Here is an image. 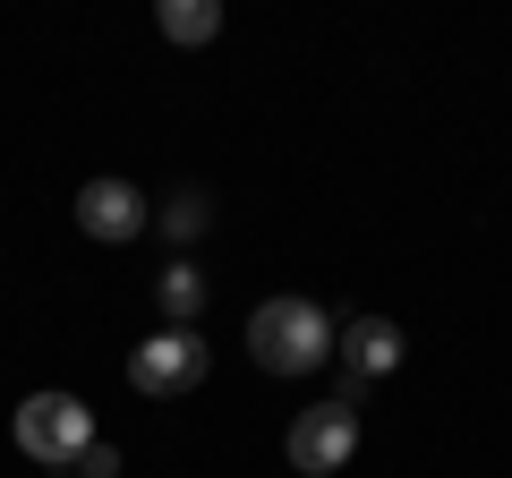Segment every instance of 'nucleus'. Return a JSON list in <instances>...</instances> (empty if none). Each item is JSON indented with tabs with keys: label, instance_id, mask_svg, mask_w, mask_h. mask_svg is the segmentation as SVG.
<instances>
[{
	"label": "nucleus",
	"instance_id": "6e6552de",
	"mask_svg": "<svg viewBox=\"0 0 512 478\" xmlns=\"http://www.w3.org/2000/svg\"><path fill=\"white\" fill-rule=\"evenodd\" d=\"M163 35L171 43H214L222 35V0H163Z\"/></svg>",
	"mask_w": 512,
	"mask_h": 478
},
{
	"label": "nucleus",
	"instance_id": "f03ea898",
	"mask_svg": "<svg viewBox=\"0 0 512 478\" xmlns=\"http://www.w3.org/2000/svg\"><path fill=\"white\" fill-rule=\"evenodd\" d=\"M205 368H214V350L197 342V325H163L154 342L128 350V385L146 393V402H180V393H197Z\"/></svg>",
	"mask_w": 512,
	"mask_h": 478
},
{
	"label": "nucleus",
	"instance_id": "1a4fd4ad",
	"mask_svg": "<svg viewBox=\"0 0 512 478\" xmlns=\"http://www.w3.org/2000/svg\"><path fill=\"white\" fill-rule=\"evenodd\" d=\"M154 222H163V239H180V248H188V239L214 222V197H205V188H180V197L154 205Z\"/></svg>",
	"mask_w": 512,
	"mask_h": 478
},
{
	"label": "nucleus",
	"instance_id": "20e7f679",
	"mask_svg": "<svg viewBox=\"0 0 512 478\" xmlns=\"http://www.w3.org/2000/svg\"><path fill=\"white\" fill-rule=\"evenodd\" d=\"M282 453H291L299 478H333L359 453V402H342V393H333V402H308L291 419V436H282Z\"/></svg>",
	"mask_w": 512,
	"mask_h": 478
},
{
	"label": "nucleus",
	"instance_id": "39448f33",
	"mask_svg": "<svg viewBox=\"0 0 512 478\" xmlns=\"http://www.w3.org/2000/svg\"><path fill=\"white\" fill-rule=\"evenodd\" d=\"M333 359H342V402H359L376 376L402 368V325H384V316H350L342 342H333Z\"/></svg>",
	"mask_w": 512,
	"mask_h": 478
},
{
	"label": "nucleus",
	"instance_id": "0eeeda50",
	"mask_svg": "<svg viewBox=\"0 0 512 478\" xmlns=\"http://www.w3.org/2000/svg\"><path fill=\"white\" fill-rule=\"evenodd\" d=\"M154 299H163V325H197V308H205V274L197 265H163V282H154Z\"/></svg>",
	"mask_w": 512,
	"mask_h": 478
},
{
	"label": "nucleus",
	"instance_id": "9b49d317",
	"mask_svg": "<svg viewBox=\"0 0 512 478\" xmlns=\"http://www.w3.org/2000/svg\"><path fill=\"white\" fill-rule=\"evenodd\" d=\"M52 478H69V470H52Z\"/></svg>",
	"mask_w": 512,
	"mask_h": 478
},
{
	"label": "nucleus",
	"instance_id": "7ed1b4c3",
	"mask_svg": "<svg viewBox=\"0 0 512 478\" xmlns=\"http://www.w3.org/2000/svg\"><path fill=\"white\" fill-rule=\"evenodd\" d=\"M18 444L43 461V470H69V461L94 444V410L77 402V393H26L18 402Z\"/></svg>",
	"mask_w": 512,
	"mask_h": 478
},
{
	"label": "nucleus",
	"instance_id": "f257e3e1",
	"mask_svg": "<svg viewBox=\"0 0 512 478\" xmlns=\"http://www.w3.org/2000/svg\"><path fill=\"white\" fill-rule=\"evenodd\" d=\"M333 342H342V325H325V308L299 291L256 299V316H248V359L265 376H316L333 359Z\"/></svg>",
	"mask_w": 512,
	"mask_h": 478
},
{
	"label": "nucleus",
	"instance_id": "423d86ee",
	"mask_svg": "<svg viewBox=\"0 0 512 478\" xmlns=\"http://www.w3.org/2000/svg\"><path fill=\"white\" fill-rule=\"evenodd\" d=\"M146 197H137V188H128V180H86V188H77V231H86V239H111V248H120V239H137V231H146Z\"/></svg>",
	"mask_w": 512,
	"mask_h": 478
},
{
	"label": "nucleus",
	"instance_id": "9d476101",
	"mask_svg": "<svg viewBox=\"0 0 512 478\" xmlns=\"http://www.w3.org/2000/svg\"><path fill=\"white\" fill-rule=\"evenodd\" d=\"M69 478H120V444H103V436H94L86 453L69 461Z\"/></svg>",
	"mask_w": 512,
	"mask_h": 478
}]
</instances>
